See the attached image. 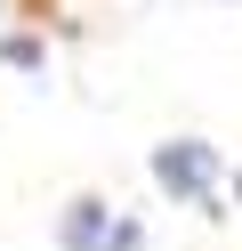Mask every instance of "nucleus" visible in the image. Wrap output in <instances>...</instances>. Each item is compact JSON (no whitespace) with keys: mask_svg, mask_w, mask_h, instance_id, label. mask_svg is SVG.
<instances>
[{"mask_svg":"<svg viewBox=\"0 0 242 251\" xmlns=\"http://www.w3.org/2000/svg\"><path fill=\"white\" fill-rule=\"evenodd\" d=\"M210 178H218V154L202 146V138H170V146H154V186L177 202H210Z\"/></svg>","mask_w":242,"mask_h":251,"instance_id":"1","label":"nucleus"},{"mask_svg":"<svg viewBox=\"0 0 242 251\" xmlns=\"http://www.w3.org/2000/svg\"><path fill=\"white\" fill-rule=\"evenodd\" d=\"M105 235H113V202L105 195H73L65 202V219H57V243L65 251H105Z\"/></svg>","mask_w":242,"mask_h":251,"instance_id":"2","label":"nucleus"},{"mask_svg":"<svg viewBox=\"0 0 242 251\" xmlns=\"http://www.w3.org/2000/svg\"><path fill=\"white\" fill-rule=\"evenodd\" d=\"M0 65H24V73L48 65V41H41V33H8V41H0Z\"/></svg>","mask_w":242,"mask_h":251,"instance_id":"3","label":"nucleus"},{"mask_svg":"<svg viewBox=\"0 0 242 251\" xmlns=\"http://www.w3.org/2000/svg\"><path fill=\"white\" fill-rule=\"evenodd\" d=\"M105 251H145V227L129 211H113V235H105Z\"/></svg>","mask_w":242,"mask_h":251,"instance_id":"4","label":"nucleus"},{"mask_svg":"<svg viewBox=\"0 0 242 251\" xmlns=\"http://www.w3.org/2000/svg\"><path fill=\"white\" fill-rule=\"evenodd\" d=\"M0 8H8V0H0Z\"/></svg>","mask_w":242,"mask_h":251,"instance_id":"5","label":"nucleus"}]
</instances>
